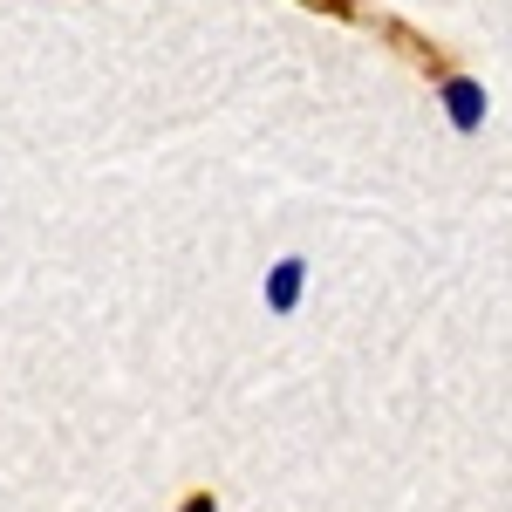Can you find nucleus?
I'll return each instance as SVG.
<instances>
[{"label":"nucleus","instance_id":"3","mask_svg":"<svg viewBox=\"0 0 512 512\" xmlns=\"http://www.w3.org/2000/svg\"><path fill=\"white\" fill-rule=\"evenodd\" d=\"M185 512H212V506H205V499H198V506H185Z\"/></svg>","mask_w":512,"mask_h":512},{"label":"nucleus","instance_id":"1","mask_svg":"<svg viewBox=\"0 0 512 512\" xmlns=\"http://www.w3.org/2000/svg\"><path fill=\"white\" fill-rule=\"evenodd\" d=\"M444 103H451V123L458 130H472L485 117V96H478V82H444Z\"/></svg>","mask_w":512,"mask_h":512},{"label":"nucleus","instance_id":"2","mask_svg":"<svg viewBox=\"0 0 512 512\" xmlns=\"http://www.w3.org/2000/svg\"><path fill=\"white\" fill-rule=\"evenodd\" d=\"M267 301H274L280 315L301 301V260H280V267H274V280H267Z\"/></svg>","mask_w":512,"mask_h":512}]
</instances>
